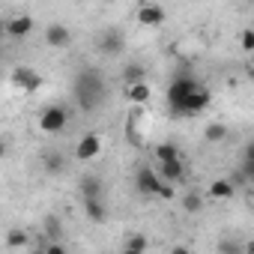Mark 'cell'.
<instances>
[{
  "instance_id": "obj_30",
  "label": "cell",
  "mask_w": 254,
  "mask_h": 254,
  "mask_svg": "<svg viewBox=\"0 0 254 254\" xmlns=\"http://www.w3.org/2000/svg\"><path fill=\"white\" fill-rule=\"evenodd\" d=\"M33 254H45V245H39V248H33Z\"/></svg>"
},
{
  "instance_id": "obj_11",
  "label": "cell",
  "mask_w": 254,
  "mask_h": 254,
  "mask_svg": "<svg viewBox=\"0 0 254 254\" xmlns=\"http://www.w3.org/2000/svg\"><path fill=\"white\" fill-rule=\"evenodd\" d=\"M156 174H159V180H162V183L177 186V183H183V180H186V162H183V159H177V162H165V165H159V168H156Z\"/></svg>"
},
{
  "instance_id": "obj_14",
  "label": "cell",
  "mask_w": 254,
  "mask_h": 254,
  "mask_svg": "<svg viewBox=\"0 0 254 254\" xmlns=\"http://www.w3.org/2000/svg\"><path fill=\"white\" fill-rule=\"evenodd\" d=\"M42 168H45V174L57 177V174H63V171H66V156H63V153H57V150H48V153L42 156Z\"/></svg>"
},
{
  "instance_id": "obj_32",
  "label": "cell",
  "mask_w": 254,
  "mask_h": 254,
  "mask_svg": "<svg viewBox=\"0 0 254 254\" xmlns=\"http://www.w3.org/2000/svg\"><path fill=\"white\" fill-rule=\"evenodd\" d=\"M123 254H141V251H129V248H123Z\"/></svg>"
},
{
  "instance_id": "obj_29",
  "label": "cell",
  "mask_w": 254,
  "mask_h": 254,
  "mask_svg": "<svg viewBox=\"0 0 254 254\" xmlns=\"http://www.w3.org/2000/svg\"><path fill=\"white\" fill-rule=\"evenodd\" d=\"M3 156H6V141L0 138V159H3Z\"/></svg>"
},
{
  "instance_id": "obj_15",
  "label": "cell",
  "mask_w": 254,
  "mask_h": 254,
  "mask_svg": "<svg viewBox=\"0 0 254 254\" xmlns=\"http://www.w3.org/2000/svg\"><path fill=\"white\" fill-rule=\"evenodd\" d=\"M93 197H102V180L96 174H87L81 177V200H93Z\"/></svg>"
},
{
  "instance_id": "obj_27",
  "label": "cell",
  "mask_w": 254,
  "mask_h": 254,
  "mask_svg": "<svg viewBox=\"0 0 254 254\" xmlns=\"http://www.w3.org/2000/svg\"><path fill=\"white\" fill-rule=\"evenodd\" d=\"M45 254H69V248L63 242H48L45 245Z\"/></svg>"
},
{
  "instance_id": "obj_13",
  "label": "cell",
  "mask_w": 254,
  "mask_h": 254,
  "mask_svg": "<svg viewBox=\"0 0 254 254\" xmlns=\"http://www.w3.org/2000/svg\"><path fill=\"white\" fill-rule=\"evenodd\" d=\"M153 156H156V162H159V165L183 159V153H180V147H177L174 141H162V144H156V147H153Z\"/></svg>"
},
{
  "instance_id": "obj_3",
  "label": "cell",
  "mask_w": 254,
  "mask_h": 254,
  "mask_svg": "<svg viewBox=\"0 0 254 254\" xmlns=\"http://www.w3.org/2000/svg\"><path fill=\"white\" fill-rule=\"evenodd\" d=\"M36 123H39V132H45V135H60L66 126H69V111H66L63 105H45V108L39 111Z\"/></svg>"
},
{
  "instance_id": "obj_2",
  "label": "cell",
  "mask_w": 254,
  "mask_h": 254,
  "mask_svg": "<svg viewBox=\"0 0 254 254\" xmlns=\"http://www.w3.org/2000/svg\"><path fill=\"white\" fill-rule=\"evenodd\" d=\"M72 96H75L81 111H87V114L96 111L105 102V75L99 69H93V66L78 69V75L72 81Z\"/></svg>"
},
{
  "instance_id": "obj_23",
  "label": "cell",
  "mask_w": 254,
  "mask_h": 254,
  "mask_svg": "<svg viewBox=\"0 0 254 254\" xmlns=\"http://www.w3.org/2000/svg\"><path fill=\"white\" fill-rule=\"evenodd\" d=\"M218 254H242V239H230V236H224V239H218Z\"/></svg>"
},
{
  "instance_id": "obj_5",
  "label": "cell",
  "mask_w": 254,
  "mask_h": 254,
  "mask_svg": "<svg viewBox=\"0 0 254 254\" xmlns=\"http://www.w3.org/2000/svg\"><path fill=\"white\" fill-rule=\"evenodd\" d=\"M96 48H99V54H105V57L123 54V48H126L123 30H120V27H105V30L99 33V39H96Z\"/></svg>"
},
{
  "instance_id": "obj_7",
  "label": "cell",
  "mask_w": 254,
  "mask_h": 254,
  "mask_svg": "<svg viewBox=\"0 0 254 254\" xmlns=\"http://www.w3.org/2000/svg\"><path fill=\"white\" fill-rule=\"evenodd\" d=\"M99 153H102V138L93 135V132L81 135V141L75 144V159H78V162H93Z\"/></svg>"
},
{
  "instance_id": "obj_28",
  "label": "cell",
  "mask_w": 254,
  "mask_h": 254,
  "mask_svg": "<svg viewBox=\"0 0 254 254\" xmlns=\"http://www.w3.org/2000/svg\"><path fill=\"white\" fill-rule=\"evenodd\" d=\"M171 254H191V248H189V245H174Z\"/></svg>"
},
{
  "instance_id": "obj_18",
  "label": "cell",
  "mask_w": 254,
  "mask_h": 254,
  "mask_svg": "<svg viewBox=\"0 0 254 254\" xmlns=\"http://www.w3.org/2000/svg\"><path fill=\"white\" fill-rule=\"evenodd\" d=\"M150 96H153V90H150V84L144 81V84H132V87H126V99H129L132 105H147L150 102Z\"/></svg>"
},
{
  "instance_id": "obj_21",
  "label": "cell",
  "mask_w": 254,
  "mask_h": 254,
  "mask_svg": "<svg viewBox=\"0 0 254 254\" xmlns=\"http://www.w3.org/2000/svg\"><path fill=\"white\" fill-rule=\"evenodd\" d=\"M6 248H27L30 245V233L24 230V227H12V230H6Z\"/></svg>"
},
{
  "instance_id": "obj_20",
  "label": "cell",
  "mask_w": 254,
  "mask_h": 254,
  "mask_svg": "<svg viewBox=\"0 0 254 254\" xmlns=\"http://www.w3.org/2000/svg\"><path fill=\"white\" fill-rule=\"evenodd\" d=\"M180 203H183V212H189V215H197V212L203 209V194H200V191H183Z\"/></svg>"
},
{
  "instance_id": "obj_4",
  "label": "cell",
  "mask_w": 254,
  "mask_h": 254,
  "mask_svg": "<svg viewBox=\"0 0 254 254\" xmlns=\"http://www.w3.org/2000/svg\"><path fill=\"white\" fill-rule=\"evenodd\" d=\"M9 84L21 93H39L42 90V75L33 69V66H15V72L9 75Z\"/></svg>"
},
{
  "instance_id": "obj_31",
  "label": "cell",
  "mask_w": 254,
  "mask_h": 254,
  "mask_svg": "<svg viewBox=\"0 0 254 254\" xmlns=\"http://www.w3.org/2000/svg\"><path fill=\"white\" fill-rule=\"evenodd\" d=\"M3 24H6V21H3V15H0V36H3Z\"/></svg>"
},
{
  "instance_id": "obj_17",
  "label": "cell",
  "mask_w": 254,
  "mask_h": 254,
  "mask_svg": "<svg viewBox=\"0 0 254 254\" xmlns=\"http://www.w3.org/2000/svg\"><path fill=\"white\" fill-rule=\"evenodd\" d=\"M236 194V189L227 183V180H215V183H209V189H206V197H212V200H230Z\"/></svg>"
},
{
  "instance_id": "obj_22",
  "label": "cell",
  "mask_w": 254,
  "mask_h": 254,
  "mask_svg": "<svg viewBox=\"0 0 254 254\" xmlns=\"http://www.w3.org/2000/svg\"><path fill=\"white\" fill-rule=\"evenodd\" d=\"M144 78H147V66H141V63H129V66H126V72H123L126 87H132V84H144Z\"/></svg>"
},
{
  "instance_id": "obj_19",
  "label": "cell",
  "mask_w": 254,
  "mask_h": 254,
  "mask_svg": "<svg viewBox=\"0 0 254 254\" xmlns=\"http://www.w3.org/2000/svg\"><path fill=\"white\" fill-rule=\"evenodd\" d=\"M227 126L224 123H206V129H203V141L206 144H224L227 141Z\"/></svg>"
},
{
  "instance_id": "obj_1",
  "label": "cell",
  "mask_w": 254,
  "mask_h": 254,
  "mask_svg": "<svg viewBox=\"0 0 254 254\" xmlns=\"http://www.w3.org/2000/svg\"><path fill=\"white\" fill-rule=\"evenodd\" d=\"M165 102H168V111L174 117H197L209 108L212 102V93L206 84H200L197 78L191 75H177L168 90H165Z\"/></svg>"
},
{
  "instance_id": "obj_25",
  "label": "cell",
  "mask_w": 254,
  "mask_h": 254,
  "mask_svg": "<svg viewBox=\"0 0 254 254\" xmlns=\"http://www.w3.org/2000/svg\"><path fill=\"white\" fill-rule=\"evenodd\" d=\"M239 45H242V51H245V54H251V51H254V30H251V27H245V30H242Z\"/></svg>"
},
{
  "instance_id": "obj_8",
  "label": "cell",
  "mask_w": 254,
  "mask_h": 254,
  "mask_svg": "<svg viewBox=\"0 0 254 254\" xmlns=\"http://www.w3.org/2000/svg\"><path fill=\"white\" fill-rule=\"evenodd\" d=\"M135 18H138V24H144V27H159V24H165L168 12H165V6H159V3H141L138 12H135Z\"/></svg>"
},
{
  "instance_id": "obj_12",
  "label": "cell",
  "mask_w": 254,
  "mask_h": 254,
  "mask_svg": "<svg viewBox=\"0 0 254 254\" xmlns=\"http://www.w3.org/2000/svg\"><path fill=\"white\" fill-rule=\"evenodd\" d=\"M84 215H87L93 224H105V218H108V206H105V197H93V200H84Z\"/></svg>"
},
{
  "instance_id": "obj_24",
  "label": "cell",
  "mask_w": 254,
  "mask_h": 254,
  "mask_svg": "<svg viewBox=\"0 0 254 254\" xmlns=\"http://www.w3.org/2000/svg\"><path fill=\"white\" fill-rule=\"evenodd\" d=\"M147 245H150V239L144 236V233H132V236H126V248L129 251H147Z\"/></svg>"
},
{
  "instance_id": "obj_6",
  "label": "cell",
  "mask_w": 254,
  "mask_h": 254,
  "mask_svg": "<svg viewBox=\"0 0 254 254\" xmlns=\"http://www.w3.org/2000/svg\"><path fill=\"white\" fill-rule=\"evenodd\" d=\"M159 186H162V180H159L156 168L141 165V168L135 171V191H138L141 197H156V194H159Z\"/></svg>"
},
{
  "instance_id": "obj_26",
  "label": "cell",
  "mask_w": 254,
  "mask_h": 254,
  "mask_svg": "<svg viewBox=\"0 0 254 254\" xmlns=\"http://www.w3.org/2000/svg\"><path fill=\"white\" fill-rule=\"evenodd\" d=\"M156 197H162V200H174V197H177V189H174V186H168V183H162Z\"/></svg>"
},
{
  "instance_id": "obj_16",
  "label": "cell",
  "mask_w": 254,
  "mask_h": 254,
  "mask_svg": "<svg viewBox=\"0 0 254 254\" xmlns=\"http://www.w3.org/2000/svg\"><path fill=\"white\" fill-rule=\"evenodd\" d=\"M42 230H45L42 239H48V242H63V221H60L57 215H45V218H42Z\"/></svg>"
},
{
  "instance_id": "obj_9",
  "label": "cell",
  "mask_w": 254,
  "mask_h": 254,
  "mask_svg": "<svg viewBox=\"0 0 254 254\" xmlns=\"http://www.w3.org/2000/svg\"><path fill=\"white\" fill-rule=\"evenodd\" d=\"M33 15H27V12H21V15H12L6 24H3V33L9 36V39H24L30 30H33Z\"/></svg>"
},
{
  "instance_id": "obj_10",
  "label": "cell",
  "mask_w": 254,
  "mask_h": 254,
  "mask_svg": "<svg viewBox=\"0 0 254 254\" xmlns=\"http://www.w3.org/2000/svg\"><path fill=\"white\" fill-rule=\"evenodd\" d=\"M45 42H48V48H66L72 42V30L63 21H51L45 27Z\"/></svg>"
},
{
  "instance_id": "obj_33",
  "label": "cell",
  "mask_w": 254,
  "mask_h": 254,
  "mask_svg": "<svg viewBox=\"0 0 254 254\" xmlns=\"http://www.w3.org/2000/svg\"><path fill=\"white\" fill-rule=\"evenodd\" d=\"M0 57H3V51H0Z\"/></svg>"
}]
</instances>
